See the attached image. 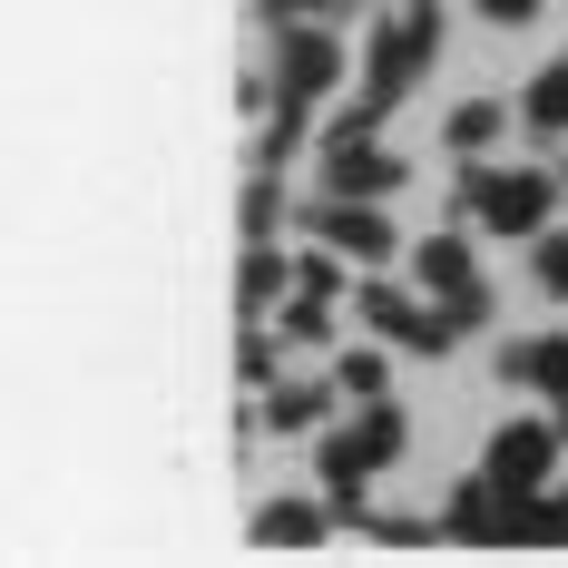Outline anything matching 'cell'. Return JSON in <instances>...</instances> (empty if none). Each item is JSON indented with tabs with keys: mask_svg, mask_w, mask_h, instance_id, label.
Returning a JSON list of instances; mask_svg holds the SVG:
<instances>
[{
	"mask_svg": "<svg viewBox=\"0 0 568 568\" xmlns=\"http://www.w3.org/2000/svg\"><path fill=\"white\" fill-rule=\"evenodd\" d=\"M383 373H393V363H383V353H343V363H334V383H343V402H383Z\"/></svg>",
	"mask_w": 568,
	"mask_h": 568,
	"instance_id": "18",
	"label": "cell"
},
{
	"mask_svg": "<svg viewBox=\"0 0 568 568\" xmlns=\"http://www.w3.org/2000/svg\"><path fill=\"white\" fill-rule=\"evenodd\" d=\"M500 128H510V109H500V99H460L442 138H452V158H480V148H490Z\"/></svg>",
	"mask_w": 568,
	"mask_h": 568,
	"instance_id": "13",
	"label": "cell"
},
{
	"mask_svg": "<svg viewBox=\"0 0 568 568\" xmlns=\"http://www.w3.org/2000/svg\"><path fill=\"white\" fill-rule=\"evenodd\" d=\"M304 235H324V245H343L353 265H393V216L373 206V196H334V206H304Z\"/></svg>",
	"mask_w": 568,
	"mask_h": 568,
	"instance_id": "8",
	"label": "cell"
},
{
	"mask_svg": "<svg viewBox=\"0 0 568 568\" xmlns=\"http://www.w3.org/2000/svg\"><path fill=\"white\" fill-rule=\"evenodd\" d=\"M353 304H363V324H373L383 343H402V353H442V343L460 334L452 314H442V304H422L412 284H363Z\"/></svg>",
	"mask_w": 568,
	"mask_h": 568,
	"instance_id": "6",
	"label": "cell"
},
{
	"mask_svg": "<svg viewBox=\"0 0 568 568\" xmlns=\"http://www.w3.org/2000/svg\"><path fill=\"white\" fill-rule=\"evenodd\" d=\"M402 452V412L393 402H363V412H353V422H343L334 442H324V452H314V470H324V490H334V510L353 519V529H363V480H373V470H383V460Z\"/></svg>",
	"mask_w": 568,
	"mask_h": 568,
	"instance_id": "1",
	"label": "cell"
},
{
	"mask_svg": "<svg viewBox=\"0 0 568 568\" xmlns=\"http://www.w3.org/2000/svg\"><path fill=\"white\" fill-rule=\"evenodd\" d=\"M324 186H334V196H393V186H402V158L373 138V128H353V138L324 148Z\"/></svg>",
	"mask_w": 568,
	"mask_h": 568,
	"instance_id": "9",
	"label": "cell"
},
{
	"mask_svg": "<svg viewBox=\"0 0 568 568\" xmlns=\"http://www.w3.org/2000/svg\"><path fill=\"white\" fill-rule=\"evenodd\" d=\"M275 216H284V186H275V168H265L255 186H245V235L265 245V235H275Z\"/></svg>",
	"mask_w": 568,
	"mask_h": 568,
	"instance_id": "19",
	"label": "cell"
},
{
	"mask_svg": "<svg viewBox=\"0 0 568 568\" xmlns=\"http://www.w3.org/2000/svg\"><path fill=\"white\" fill-rule=\"evenodd\" d=\"M412 275H422V294L452 314L460 334H470V324H490V284H480V265H470V245H460V235H432V245L412 255Z\"/></svg>",
	"mask_w": 568,
	"mask_h": 568,
	"instance_id": "5",
	"label": "cell"
},
{
	"mask_svg": "<svg viewBox=\"0 0 568 568\" xmlns=\"http://www.w3.org/2000/svg\"><path fill=\"white\" fill-rule=\"evenodd\" d=\"M460 206H480V226L539 245L549 206H559V176L549 168H480V158H460Z\"/></svg>",
	"mask_w": 568,
	"mask_h": 568,
	"instance_id": "2",
	"label": "cell"
},
{
	"mask_svg": "<svg viewBox=\"0 0 568 568\" xmlns=\"http://www.w3.org/2000/svg\"><path fill=\"white\" fill-rule=\"evenodd\" d=\"M519 549H568V490H529L519 500Z\"/></svg>",
	"mask_w": 568,
	"mask_h": 568,
	"instance_id": "14",
	"label": "cell"
},
{
	"mask_svg": "<svg viewBox=\"0 0 568 568\" xmlns=\"http://www.w3.org/2000/svg\"><path fill=\"white\" fill-rule=\"evenodd\" d=\"M559 432H568V412H559Z\"/></svg>",
	"mask_w": 568,
	"mask_h": 568,
	"instance_id": "25",
	"label": "cell"
},
{
	"mask_svg": "<svg viewBox=\"0 0 568 568\" xmlns=\"http://www.w3.org/2000/svg\"><path fill=\"white\" fill-rule=\"evenodd\" d=\"M314 539H324V500H265L255 549H314Z\"/></svg>",
	"mask_w": 568,
	"mask_h": 568,
	"instance_id": "12",
	"label": "cell"
},
{
	"mask_svg": "<svg viewBox=\"0 0 568 568\" xmlns=\"http://www.w3.org/2000/svg\"><path fill=\"white\" fill-rule=\"evenodd\" d=\"M334 79H343V50H334L324 20H304V30H284V40H275V109L284 118H304Z\"/></svg>",
	"mask_w": 568,
	"mask_h": 568,
	"instance_id": "4",
	"label": "cell"
},
{
	"mask_svg": "<svg viewBox=\"0 0 568 568\" xmlns=\"http://www.w3.org/2000/svg\"><path fill=\"white\" fill-rule=\"evenodd\" d=\"M284 334H294V343H324V334H334V294L294 284V294H284Z\"/></svg>",
	"mask_w": 568,
	"mask_h": 568,
	"instance_id": "17",
	"label": "cell"
},
{
	"mask_svg": "<svg viewBox=\"0 0 568 568\" xmlns=\"http://www.w3.org/2000/svg\"><path fill=\"white\" fill-rule=\"evenodd\" d=\"M284 284H294V265H284V255H265V245H255V255H245V284H235V304H245V314H265V304H275Z\"/></svg>",
	"mask_w": 568,
	"mask_h": 568,
	"instance_id": "16",
	"label": "cell"
},
{
	"mask_svg": "<svg viewBox=\"0 0 568 568\" xmlns=\"http://www.w3.org/2000/svg\"><path fill=\"white\" fill-rule=\"evenodd\" d=\"M343 10H353V0H265V20H275V30H304V20H324V30H334Z\"/></svg>",
	"mask_w": 568,
	"mask_h": 568,
	"instance_id": "20",
	"label": "cell"
},
{
	"mask_svg": "<svg viewBox=\"0 0 568 568\" xmlns=\"http://www.w3.org/2000/svg\"><path fill=\"white\" fill-rule=\"evenodd\" d=\"M235 373H245V383H275L284 363H275V334H245V353H235Z\"/></svg>",
	"mask_w": 568,
	"mask_h": 568,
	"instance_id": "21",
	"label": "cell"
},
{
	"mask_svg": "<svg viewBox=\"0 0 568 568\" xmlns=\"http://www.w3.org/2000/svg\"><path fill=\"white\" fill-rule=\"evenodd\" d=\"M363 529H373V539H393V549H422V539H432L422 519H363Z\"/></svg>",
	"mask_w": 568,
	"mask_h": 568,
	"instance_id": "23",
	"label": "cell"
},
{
	"mask_svg": "<svg viewBox=\"0 0 568 568\" xmlns=\"http://www.w3.org/2000/svg\"><path fill=\"white\" fill-rule=\"evenodd\" d=\"M432 40H442V10H432V0H402L393 20L373 30V59H363V99H373V109H393L402 89L432 69Z\"/></svg>",
	"mask_w": 568,
	"mask_h": 568,
	"instance_id": "3",
	"label": "cell"
},
{
	"mask_svg": "<svg viewBox=\"0 0 568 568\" xmlns=\"http://www.w3.org/2000/svg\"><path fill=\"white\" fill-rule=\"evenodd\" d=\"M519 118H529L539 138H559V128H568V59H559V69H539V79H529V99H519Z\"/></svg>",
	"mask_w": 568,
	"mask_h": 568,
	"instance_id": "15",
	"label": "cell"
},
{
	"mask_svg": "<svg viewBox=\"0 0 568 568\" xmlns=\"http://www.w3.org/2000/svg\"><path fill=\"white\" fill-rule=\"evenodd\" d=\"M334 393H343V383H304V373H294V383H275V393H265L255 432H314V422L334 412Z\"/></svg>",
	"mask_w": 568,
	"mask_h": 568,
	"instance_id": "11",
	"label": "cell"
},
{
	"mask_svg": "<svg viewBox=\"0 0 568 568\" xmlns=\"http://www.w3.org/2000/svg\"><path fill=\"white\" fill-rule=\"evenodd\" d=\"M500 373H510L519 393H549L568 412V334H529V343H510L500 353Z\"/></svg>",
	"mask_w": 568,
	"mask_h": 568,
	"instance_id": "10",
	"label": "cell"
},
{
	"mask_svg": "<svg viewBox=\"0 0 568 568\" xmlns=\"http://www.w3.org/2000/svg\"><path fill=\"white\" fill-rule=\"evenodd\" d=\"M559 452H568V432L539 412V422H510V432H490V460H480V470H490L510 500H529V490L549 480V460H559Z\"/></svg>",
	"mask_w": 568,
	"mask_h": 568,
	"instance_id": "7",
	"label": "cell"
},
{
	"mask_svg": "<svg viewBox=\"0 0 568 568\" xmlns=\"http://www.w3.org/2000/svg\"><path fill=\"white\" fill-rule=\"evenodd\" d=\"M539 284H549V294H568V235H539Z\"/></svg>",
	"mask_w": 568,
	"mask_h": 568,
	"instance_id": "22",
	"label": "cell"
},
{
	"mask_svg": "<svg viewBox=\"0 0 568 568\" xmlns=\"http://www.w3.org/2000/svg\"><path fill=\"white\" fill-rule=\"evenodd\" d=\"M549 0H480V20H539Z\"/></svg>",
	"mask_w": 568,
	"mask_h": 568,
	"instance_id": "24",
	"label": "cell"
}]
</instances>
